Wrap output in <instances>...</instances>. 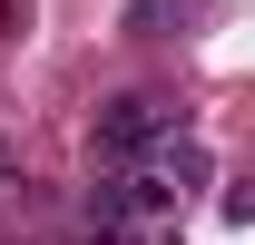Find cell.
<instances>
[{"instance_id": "cell-4", "label": "cell", "mask_w": 255, "mask_h": 245, "mask_svg": "<svg viewBox=\"0 0 255 245\" xmlns=\"http://www.w3.org/2000/svg\"><path fill=\"white\" fill-rule=\"evenodd\" d=\"M69 245H137V226H98V236H69Z\"/></svg>"}, {"instance_id": "cell-1", "label": "cell", "mask_w": 255, "mask_h": 245, "mask_svg": "<svg viewBox=\"0 0 255 245\" xmlns=\"http://www.w3.org/2000/svg\"><path fill=\"white\" fill-rule=\"evenodd\" d=\"M177 127H187V108H177V98H157V89H128V98H108V108H98L89 147H98V167H128V157H147L157 137H177Z\"/></svg>"}, {"instance_id": "cell-2", "label": "cell", "mask_w": 255, "mask_h": 245, "mask_svg": "<svg viewBox=\"0 0 255 245\" xmlns=\"http://www.w3.org/2000/svg\"><path fill=\"white\" fill-rule=\"evenodd\" d=\"M59 226V196L30 177H0V236H49Z\"/></svg>"}, {"instance_id": "cell-5", "label": "cell", "mask_w": 255, "mask_h": 245, "mask_svg": "<svg viewBox=\"0 0 255 245\" xmlns=\"http://www.w3.org/2000/svg\"><path fill=\"white\" fill-rule=\"evenodd\" d=\"M20 20H30V0H0V39H10V30H20Z\"/></svg>"}, {"instance_id": "cell-3", "label": "cell", "mask_w": 255, "mask_h": 245, "mask_svg": "<svg viewBox=\"0 0 255 245\" xmlns=\"http://www.w3.org/2000/svg\"><path fill=\"white\" fill-rule=\"evenodd\" d=\"M196 10H206V0H128V30H137V39H177Z\"/></svg>"}]
</instances>
